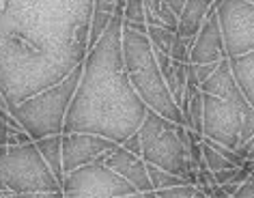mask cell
<instances>
[{
    "label": "cell",
    "instance_id": "28",
    "mask_svg": "<svg viewBox=\"0 0 254 198\" xmlns=\"http://www.w3.org/2000/svg\"><path fill=\"white\" fill-rule=\"evenodd\" d=\"M248 2H252V4H254V0H248Z\"/></svg>",
    "mask_w": 254,
    "mask_h": 198
},
{
    "label": "cell",
    "instance_id": "5",
    "mask_svg": "<svg viewBox=\"0 0 254 198\" xmlns=\"http://www.w3.org/2000/svg\"><path fill=\"white\" fill-rule=\"evenodd\" d=\"M138 133L144 162L175 172L188 183H196V166L190 157L186 125L175 123L149 108Z\"/></svg>",
    "mask_w": 254,
    "mask_h": 198
},
{
    "label": "cell",
    "instance_id": "29",
    "mask_svg": "<svg viewBox=\"0 0 254 198\" xmlns=\"http://www.w3.org/2000/svg\"><path fill=\"white\" fill-rule=\"evenodd\" d=\"M250 175H252V177H254V170H252V172H250Z\"/></svg>",
    "mask_w": 254,
    "mask_h": 198
},
{
    "label": "cell",
    "instance_id": "16",
    "mask_svg": "<svg viewBox=\"0 0 254 198\" xmlns=\"http://www.w3.org/2000/svg\"><path fill=\"white\" fill-rule=\"evenodd\" d=\"M123 26L140 30V33H147V20H144V0H125Z\"/></svg>",
    "mask_w": 254,
    "mask_h": 198
},
{
    "label": "cell",
    "instance_id": "4",
    "mask_svg": "<svg viewBox=\"0 0 254 198\" xmlns=\"http://www.w3.org/2000/svg\"><path fill=\"white\" fill-rule=\"evenodd\" d=\"M0 190L11 196H63L35 140L0 146Z\"/></svg>",
    "mask_w": 254,
    "mask_h": 198
},
{
    "label": "cell",
    "instance_id": "11",
    "mask_svg": "<svg viewBox=\"0 0 254 198\" xmlns=\"http://www.w3.org/2000/svg\"><path fill=\"white\" fill-rule=\"evenodd\" d=\"M226 59V48H224V37H222L220 20L215 4L209 11L207 20L202 22L200 30L194 37V46L190 50V63L194 65H205V63H220Z\"/></svg>",
    "mask_w": 254,
    "mask_h": 198
},
{
    "label": "cell",
    "instance_id": "13",
    "mask_svg": "<svg viewBox=\"0 0 254 198\" xmlns=\"http://www.w3.org/2000/svg\"><path fill=\"white\" fill-rule=\"evenodd\" d=\"M228 65L235 75V82L241 88L248 104L254 108V52L228 56Z\"/></svg>",
    "mask_w": 254,
    "mask_h": 198
},
{
    "label": "cell",
    "instance_id": "22",
    "mask_svg": "<svg viewBox=\"0 0 254 198\" xmlns=\"http://www.w3.org/2000/svg\"><path fill=\"white\" fill-rule=\"evenodd\" d=\"M235 198H254V177L252 175L246 181L239 183L237 192H235Z\"/></svg>",
    "mask_w": 254,
    "mask_h": 198
},
{
    "label": "cell",
    "instance_id": "23",
    "mask_svg": "<svg viewBox=\"0 0 254 198\" xmlns=\"http://www.w3.org/2000/svg\"><path fill=\"white\" fill-rule=\"evenodd\" d=\"M235 151H237V155L241 159H252V162H254V136L248 138L246 142H241Z\"/></svg>",
    "mask_w": 254,
    "mask_h": 198
},
{
    "label": "cell",
    "instance_id": "27",
    "mask_svg": "<svg viewBox=\"0 0 254 198\" xmlns=\"http://www.w3.org/2000/svg\"><path fill=\"white\" fill-rule=\"evenodd\" d=\"M0 196H11L9 192H4V190H0Z\"/></svg>",
    "mask_w": 254,
    "mask_h": 198
},
{
    "label": "cell",
    "instance_id": "8",
    "mask_svg": "<svg viewBox=\"0 0 254 198\" xmlns=\"http://www.w3.org/2000/svg\"><path fill=\"white\" fill-rule=\"evenodd\" d=\"M226 56L254 52V4L248 0H215Z\"/></svg>",
    "mask_w": 254,
    "mask_h": 198
},
{
    "label": "cell",
    "instance_id": "24",
    "mask_svg": "<svg viewBox=\"0 0 254 198\" xmlns=\"http://www.w3.org/2000/svg\"><path fill=\"white\" fill-rule=\"evenodd\" d=\"M123 146H125V149H127V151L136 153V155H142L140 133H138V132H134V133H131V136H129V138H127V140H125V142H123Z\"/></svg>",
    "mask_w": 254,
    "mask_h": 198
},
{
    "label": "cell",
    "instance_id": "18",
    "mask_svg": "<svg viewBox=\"0 0 254 198\" xmlns=\"http://www.w3.org/2000/svg\"><path fill=\"white\" fill-rule=\"evenodd\" d=\"M147 35H149V41H151V46H153L155 52H164V54L170 56L175 30H168L164 26H147Z\"/></svg>",
    "mask_w": 254,
    "mask_h": 198
},
{
    "label": "cell",
    "instance_id": "25",
    "mask_svg": "<svg viewBox=\"0 0 254 198\" xmlns=\"http://www.w3.org/2000/svg\"><path fill=\"white\" fill-rule=\"evenodd\" d=\"M218 65H220V63H205V65H194V67H196V75H198L200 84L215 71V69H218Z\"/></svg>",
    "mask_w": 254,
    "mask_h": 198
},
{
    "label": "cell",
    "instance_id": "15",
    "mask_svg": "<svg viewBox=\"0 0 254 198\" xmlns=\"http://www.w3.org/2000/svg\"><path fill=\"white\" fill-rule=\"evenodd\" d=\"M144 20H147V26H164L175 33L179 24V17L168 7L166 0H144Z\"/></svg>",
    "mask_w": 254,
    "mask_h": 198
},
{
    "label": "cell",
    "instance_id": "6",
    "mask_svg": "<svg viewBox=\"0 0 254 198\" xmlns=\"http://www.w3.org/2000/svg\"><path fill=\"white\" fill-rule=\"evenodd\" d=\"M80 75H82V63L75 65L61 82L43 88V91L30 95V97L22 99L20 104L9 108L11 114L20 121L24 132L33 140L63 133L65 117L69 104H71L75 95V88H78Z\"/></svg>",
    "mask_w": 254,
    "mask_h": 198
},
{
    "label": "cell",
    "instance_id": "7",
    "mask_svg": "<svg viewBox=\"0 0 254 198\" xmlns=\"http://www.w3.org/2000/svg\"><path fill=\"white\" fill-rule=\"evenodd\" d=\"M63 196H138V190L104 162V157L65 172Z\"/></svg>",
    "mask_w": 254,
    "mask_h": 198
},
{
    "label": "cell",
    "instance_id": "9",
    "mask_svg": "<svg viewBox=\"0 0 254 198\" xmlns=\"http://www.w3.org/2000/svg\"><path fill=\"white\" fill-rule=\"evenodd\" d=\"M119 142L88 132L63 133V170L69 172L110 153Z\"/></svg>",
    "mask_w": 254,
    "mask_h": 198
},
{
    "label": "cell",
    "instance_id": "10",
    "mask_svg": "<svg viewBox=\"0 0 254 198\" xmlns=\"http://www.w3.org/2000/svg\"><path fill=\"white\" fill-rule=\"evenodd\" d=\"M104 162L134 185L140 198H153L155 196V190H153L151 179H149L147 162L142 159V155H136V153L127 151L123 144H117L110 153L104 155Z\"/></svg>",
    "mask_w": 254,
    "mask_h": 198
},
{
    "label": "cell",
    "instance_id": "1",
    "mask_svg": "<svg viewBox=\"0 0 254 198\" xmlns=\"http://www.w3.org/2000/svg\"><path fill=\"white\" fill-rule=\"evenodd\" d=\"M95 0H0V104L61 82L88 52Z\"/></svg>",
    "mask_w": 254,
    "mask_h": 198
},
{
    "label": "cell",
    "instance_id": "12",
    "mask_svg": "<svg viewBox=\"0 0 254 198\" xmlns=\"http://www.w3.org/2000/svg\"><path fill=\"white\" fill-rule=\"evenodd\" d=\"M213 4H215V0H186L183 11L179 13L177 33L183 37H196V33L200 30L202 22L207 20Z\"/></svg>",
    "mask_w": 254,
    "mask_h": 198
},
{
    "label": "cell",
    "instance_id": "20",
    "mask_svg": "<svg viewBox=\"0 0 254 198\" xmlns=\"http://www.w3.org/2000/svg\"><path fill=\"white\" fill-rule=\"evenodd\" d=\"M200 146H202V157H205L207 166H209V168H211L213 172H218V170H224V168H231V166H235V164H233L226 155H222L220 151H215L213 146H209L207 142H202V140H200Z\"/></svg>",
    "mask_w": 254,
    "mask_h": 198
},
{
    "label": "cell",
    "instance_id": "3",
    "mask_svg": "<svg viewBox=\"0 0 254 198\" xmlns=\"http://www.w3.org/2000/svg\"><path fill=\"white\" fill-rule=\"evenodd\" d=\"M121 46H123V63L127 78H129L131 86L136 88V93L142 97V101L147 104V108L160 112L162 117L175 121V123H183L181 108L173 99V95L166 86V80L160 71L149 35L129 26H123Z\"/></svg>",
    "mask_w": 254,
    "mask_h": 198
},
{
    "label": "cell",
    "instance_id": "2",
    "mask_svg": "<svg viewBox=\"0 0 254 198\" xmlns=\"http://www.w3.org/2000/svg\"><path fill=\"white\" fill-rule=\"evenodd\" d=\"M121 30L123 9L117 7L110 24L82 61V75L63 133L88 132L123 144L140 130L149 108L127 78Z\"/></svg>",
    "mask_w": 254,
    "mask_h": 198
},
{
    "label": "cell",
    "instance_id": "14",
    "mask_svg": "<svg viewBox=\"0 0 254 198\" xmlns=\"http://www.w3.org/2000/svg\"><path fill=\"white\" fill-rule=\"evenodd\" d=\"M37 149L46 159V164L50 166L52 175L56 177V181L63 185V179H65V170H63V133H56V136H46L35 140Z\"/></svg>",
    "mask_w": 254,
    "mask_h": 198
},
{
    "label": "cell",
    "instance_id": "26",
    "mask_svg": "<svg viewBox=\"0 0 254 198\" xmlns=\"http://www.w3.org/2000/svg\"><path fill=\"white\" fill-rule=\"evenodd\" d=\"M166 2H168V7L175 11V15L179 17V13L183 11V4H186V0H166Z\"/></svg>",
    "mask_w": 254,
    "mask_h": 198
},
{
    "label": "cell",
    "instance_id": "17",
    "mask_svg": "<svg viewBox=\"0 0 254 198\" xmlns=\"http://www.w3.org/2000/svg\"><path fill=\"white\" fill-rule=\"evenodd\" d=\"M157 198H205V192L198 183H188L181 181L177 185H170V188L157 190L155 192Z\"/></svg>",
    "mask_w": 254,
    "mask_h": 198
},
{
    "label": "cell",
    "instance_id": "19",
    "mask_svg": "<svg viewBox=\"0 0 254 198\" xmlns=\"http://www.w3.org/2000/svg\"><path fill=\"white\" fill-rule=\"evenodd\" d=\"M147 170H149V179H151V185H153L155 192L183 181V177L175 175V172H170V170H164L160 166H153V164H147Z\"/></svg>",
    "mask_w": 254,
    "mask_h": 198
},
{
    "label": "cell",
    "instance_id": "21",
    "mask_svg": "<svg viewBox=\"0 0 254 198\" xmlns=\"http://www.w3.org/2000/svg\"><path fill=\"white\" fill-rule=\"evenodd\" d=\"M192 46H194V37H183L179 33H175L173 48H170V59L190 63V50H192Z\"/></svg>",
    "mask_w": 254,
    "mask_h": 198
}]
</instances>
